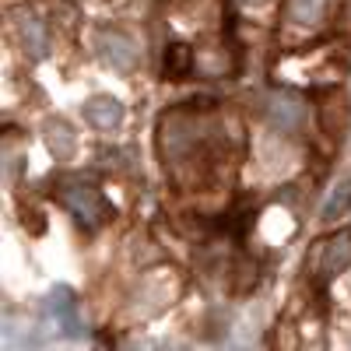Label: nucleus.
<instances>
[{
  "label": "nucleus",
  "mask_w": 351,
  "mask_h": 351,
  "mask_svg": "<svg viewBox=\"0 0 351 351\" xmlns=\"http://www.w3.org/2000/svg\"><path fill=\"white\" fill-rule=\"evenodd\" d=\"M204 141V127L193 116V109H172L162 116L158 123V152H162V162L176 165L183 158H193V152L200 148Z\"/></svg>",
  "instance_id": "1"
},
{
  "label": "nucleus",
  "mask_w": 351,
  "mask_h": 351,
  "mask_svg": "<svg viewBox=\"0 0 351 351\" xmlns=\"http://www.w3.org/2000/svg\"><path fill=\"white\" fill-rule=\"evenodd\" d=\"M60 204L74 215V221L88 232H95L99 225H106L112 218L109 200L99 193V186L92 183H81V180H64L60 183Z\"/></svg>",
  "instance_id": "2"
},
{
  "label": "nucleus",
  "mask_w": 351,
  "mask_h": 351,
  "mask_svg": "<svg viewBox=\"0 0 351 351\" xmlns=\"http://www.w3.org/2000/svg\"><path fill=\"white\" fill-rule=\"evenodd\" d=\"M95 49L99 56L112 67V71H120V74H130L137 64H141V53H137V43L120 32V28H99V36H95Z\"/></svg>",
  "instance_id": "3"
},
{
  "label": "nucleus",
  "mask_w": 351,
  "mask_h": 351,
  "mask_svg": "<svg viewBox=\"0 0 351 351\" xmlns=\"http://www.w3.org/2000/svg\"><path fill=\"white\" fill-rule=\"evenodd\" d=\"M263 109H267V120L285 130V134H295L306 127V99L299 92H288V88H278V92L267 95V102H263Z\"/></svg>",
  "instance_id": "4"
},
{
  "label": "nucleus",
  "mask_w": 351,
  "mask_h": 351,
  "mask_svg": "<svg viewBox=\"0 0 351 351\" xmlns=\"http://www.w3.org/2000/svg\"><path fill=\"white\" fill-rule=\"evenodd\" d=\"M351 263V232H337L334 239H324L313 253V274L316 281H334Z\"/></svg>",
  "instance_id": "5"
},
{
  "label": "nucleus",
  "mask_w": 351,
  "mask_h": 351,
  "mask_svg": "<svg viewBox=\"0 0 351 351\" xmlns=\"http://www.w3.org/2000/svg\"><path fill=\"white\" fill-rule=\"evenodd\" d=\"M84 120L92 123L99 134L120 130V123H123V102L112 99V95H95V99H88V102H84Z\"/></svg>",
  "instance_id": "6"
},
{
  "label": "nucleus",
  "mask_w": 351,
  "mask_h": 351,
  "mask_svg": "<svg viewBox=\"0 0 351 351\" xmlns=\"http://www.w3.org/2000/svg\"><path fill=\"white\" fill-rule=\"evenodd\" d=\"M18 36H21V46L32 60H43L49 53V28L39 14H32V11L18 14Z\"/></svg>",
  "instance_id": "7"
},
{
  "label": "nucleus",
  "mask_w": 351,
  "mask_h": 351,
  "mask_svg": "<svg viewBox=\"0 0 351 351\" xmlns=\"http://www.w3.org/2000/svg\"><path fill=\"white\" fill-rule=\"evenodd\" d=\"M46 309H49V316H53L67 334H77V330H81L77 299H74V291H71V288H53L49 295H46Z\"/></svg>",
  "instance_id": "8"
},
{
  "label": "nucleus",
  "mask_w": 351,
  "mask_h": 351,
  "mask_svg": "<svg viewBox=\"0 0 351 351\" xmlns=\"http://www.w3.org/2000/svg\"><path fill=\"white\" fill-rule=\"evenodd\" d=\"M46 144H49L53 158H60V162L77 155V134H74V127L67 120H60V116L46 123Z\"/></svg>",
  "instance_id": "9"
},
{
  "label": "nucleus",
  "mask_w": 351,
  "mask_h": 351,
  "mask_svg": "<svg viewBox=\"0 0 351 351\" xmlns=\"http://www.w3.org/2000/svg\"><path fill=\"white\" fill-rule=\"evenodd\" d=\"M162 71H165V77H186V74H193V71H197V53H193V46L172 43V46L165 49Z\"/></svg>",
  "instance_id": "10"
},
{
  "label": "nucleus",
  "mask_w": 351,
  "mask_h": 351,
  "mask_svg": "<svg viewBox=\"0 0 351 351\" xmlns=\"http://www.w3.org/2000/svg\"><path fill=\"white\" fill-rule=\"evenodd\" d=\"M232 71H236V64L228 60L225 49H200L197 53V74H204V77H228Z\"/></svg>",
  "instance_id": "11"
},
{
  "label": "nucleus",
  "mask_w": 351,
  "mask_h": 351,
  "mask_svg": "<svg viewBox=\"0 0 351 351\" xmlns=\"http://www.w3.org/2000/svg\"><path fill=\"white\" fill-rule=\"evenodd\" d=\"M348 204H351V180L334 186V193L324 200V208H319V221H324V225L337 221L341 215H348Z\"/></svg>",
  "instance_id": "12"
},
{
  "label": "nucleus",
  "mask_w": 351,
  "mask_h": 351,
  "mask_svg": "<svg viewBox=\"0 0 351 351\" xmlns=\"http://www.w3.org/2000/svg\"><path fill=\"white\" fill-rule=\"evenodd\" d=\"M327 14V0H288V18L299 25H316Z\"/></svg>",
  "instance_id": "13"
},
{
  "label": "nucleus",
  "mask_w": 351,
  "mask_h": 351,
  "mask_svg": "<svg viewBox=\"0 0 351 351\" xmlns=\"http://www.w3.org/2000/svg\"><path fill=\"white\" fill-rule=\"evenodd\" d=\"M246 4H263V0H246Z\"/></svg>",
  "instance_id": "14"
}]
</instances>
